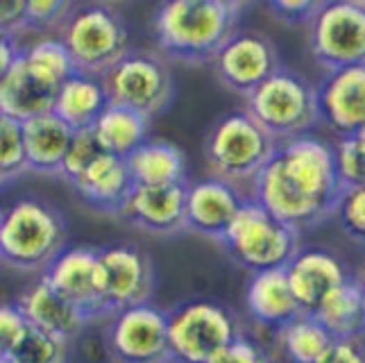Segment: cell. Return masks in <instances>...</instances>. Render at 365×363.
Wrapping results in <instances>:
<instances>
[{
  "label": "cell",
  "mask_w": 365,
  "mask_h": 363,
  "mask_svg": "<svg viewBox=\"0 0 365 363\" xmlns=\"http://www.w3.org/2000/svg\"><path fill=\"white\" fill-rule=\"evenodd\" d=\"M343 191L334 143L304 134L279 143L252 186L250 200L282 223L304 232L336 216Z\"/></svg>",
  "instance_id": "cell-1"
},
{
  "label": "cell",
  "mask_w": 365,
  "mask_h": 363,
  "mask_svg": "<svg viewBox=\"0 0 365 363\" xmlns=\"http://www.w3.org/2000/svg\"><path fill=\"white\" fill-rule=\"evenodd\" d=\"M241 0H163L153 14L159 53L188 66H209L230 36L241 30Z\"/></svg>",
  "instance_id": "cell-2"
},
{
  "label": "cell",
  "mask_w": 365,
  "mask_h": 363,
  "mask_svg": "<svg viewBox=\"0 0 365 363\" xmlns=\"http://www.w3.org/2000/svg\"><path fill=\"white\" fill-rule=\"evenodd\" d=\"M68 245L66 214L39 195H21L0 214V261L9 270L43 277Z\"/></svg>",
  "instance_id": "cell-3"
},
{
  "label": "cell",
  "mask_w": 365,
  "mask_h": 363,
  "mask_svg": "<svg viewBox=\"0 0 365 363\" xmlns=\"http://www.w3.org/2000/svg\"><path fill=\"white\" fill-rule=\"evenodd\" d=\"M78 73L57 36H39L23 46V55L0 80V116L30 121L55 109L61 84Z\"/></svg>",
  "instance_id": "cell-4"
},
{
  "label": "cell",
  "mask_w": 365,
  "mask_h": 363,
  "mask_svg": "<svg viewBox=\"0 0 365 363\" xmlns=\"http://www.w3.org/2000/svg\"><path fill=\"white\" fill-rule=\"evenodd\" d=\"M277 148L279 143L245 109H232L211 123L202 153L211 178L234 184L250 198Z\"/></svg>",
  "instance_id": "cell-5"
},
{
  "label": "cell",
  "mask_w": 365,
  "mask_h": 363,
  "mask_svg": "<svg viewBox=\"0 0 365 363\" xmlns=\"http://www.w3.org/2000/svg\"><path fill=\"white\" fill-rule=\"evenodd\" d=\"M57 39L66 46L75 68L86 75H103L128 53L130 25L114 3H73Z\"/></svg>",
  "instance_id": "cell-6"
},
{
  "label": "cell",
  "mask_w": 365,
  "mask_h": 363,
  "mask_svg": "<svg viewBox=\"0 0 365 363\" xmlns=\"http://www.w3.org/2000/svg\"><path fill=\"white\" fill-rule=\"evenodd\" d=\"M245 111L277 143L311 134L322 121L318 84L291 66H279L245 100Z\"/></svg>",
  "instance_id": "cell-7"
},
{
  "label": "cell",
  "mask_w": 365,
  "mask_h": 363,
  "mask_svg": "<svg viewBox=\"0 0 365 363\" xmlns=\"http://www.w3.org/2000/svg\"><path fill=\"white\" fill-rule=\"evenodd\" d=\"M175 363H209L225 345L245 334L243 320L220 300L191 297L166 309Z\"/></svg>",
  "instance_id": "cell-8"
},
{
  "label": "cell",
  "mask_w": 365,
  "mask_h": 363,
  "mask_svg": "<svg viewBox=\"0 0 365 363\" xmlns=\"http://www.w3.org/2000/svg\"><path fill=\"white\" fill-rule=\"evenodd\" d=\"M238 268L252 272L286 268L302 247V232L247 200L220 243Z\"/></svg>",
  "instance_id": "cell-9"
},
{
  "label": "cell",
  "mask_w": 365,
  "mask_h": 363,
  "mask_svg": "<svg viewBox=\"0 0 365 363\" xmlns=\"http://www.w3.org/2000/svg\"><path fill=\"white\" fill-rule=\"evenodd\" d=\"M100 80L111 105L134 109L150 121L166 114L178 93L168 59L148 48H130Z\"/></svg>",
  "instance_id": "cell-10"
},
{
  "label": "cell",
  "mask_w": 365,
  "mask_h": 363,
  "mask_svg": "<svg viewBox=\"0 0 365 363\" xmlns=\"http://www.w3.org/2000/svg\"><path fill=\"white\" fill-rule=\"evenodd\" d=\"M307 44L324 73L365 66V0H322L307 25Z\"/></svg>",
  "instance_id": "cell-11"
},
{
  "label": "cell",
  "mask_w": 365,
  "mask_h": 363,
  "mask_svg": "<svg viewBox=\"0 0 365 363\" xmlns=\"http://www.w3.org/2000/svg\"><path fill=\"white\" fill-rule=\"evenodd\" d=\"M105 341L116 363H175L168 341L166 309L141 305L123 309L105 324Z\"/></svg>",
  "instance_id": "cell-12"
},
{
  "label": "cell",
  "mask_w": 365,
  "mask_h": 363,
  "mask_svg": "<svg viewBox=\"0 0 365 363\" xmlns=\"http://www.w3.org/2000/svg\"><path fill=\"white\" fill-rule=\"evenodd\" d=\"M279 66H284L279 48L266 32L255 28L236 30L209 64L213 78L243 100Z\"/></svg>",
  "instance_id": "cell-13"
},
{
  "label": "cell",
  "mask_w": 365,
  "mask_h": 363,
  "mask_svg": "<svg viewBox=\"0 0 365 363\" xmlns=\"http://www.w3.org/2000/svg\"><path fill=\"white\" fill-rule=\"evenodd\" d=\"M43 280L91 322L109 318L107 272L100 245H68L43 272Z\"/></svg>",
  "instance_id": "cell-14"
},
{
  "label": "cell",
  "mask_w": 365,
  "mask_h": 363,
  "mask_svg": "<svg viewBox=\"0 0 365 363\" xmlns=\"http://www.w3.org/2000/svg\"><path fill=\"white\" fill-rule=\"evenodd\" d=\"M100 259L107 272L109 318L123 309L150 305L157 289V272L150 255L132 241L100 245Z\"/></svg>",
  "instance_id": "cell-15"
},
{
  "label": "cell",
  "mask_w": 365,
  "mask_h": 363,
  "mask_svg": "<svg viewBox=\"0 0 365 363\" xmlns=\"http://www.w3.org/2000/svg\"><path fill=\"white\" fill-rule=\"evenodd\" d=\"M247 195L218 178H200L186 184V232L222 243Z\"/></svg>",
  "instance_id": "cell-16"
},
{
  "label": "cell",
  "mask_w": 365,
  "mask_h": 363,
  "mask_svg": "<svg viewBox=\"0 0 365 363\" xmlns=\"http://www.w3.org/2000/svg\"><path fill=\"white\" fill-rule=\"evenodd\" d=\"M118 218L130 227L157 239L186 232V184L134 186Z\"/></svg>",
  "instance_id": "cell-17"
},
{
  "label": "cell",
  "mask_w": 365,
  "mask_h": 363,
  "mask_svg": "<svg viewBox=\"0 0 365 363\" xmlns=\"http://www.w3.org/2000/svg\"><path fill=\"white\" fill-rule=\"evenodd\" d=\"M286 275L302 314H316L329 293L351 277L345 261L334 250L320 245L299 247L286 266Z\"/></svg>",
  "instance_id": "cell-18"
},
{
  "label": "cell",
  "mask_w": 365,
  "mask_h": 363,
  "mask_svg": "<svg viewBox=\"0 0 365 363\" xmlns=\"http://www.w3.org/2000/svg\"><path fill=\"white\" fill-rule=\"evenodd\" d=\"M318 105L322 123L336 136H347L365 128V66L336 68L318 82Z\"/></svg>",
  "instance_id": "cell-19"
},
{
  "label": "cell",
  "mask_w": 365,
  "mask_h": 363,
  "mask_svg": "<svg viewBox=\"0 0 365 363\" xmlns=\"http://www.w3.org/2000/svg\"><path fill=\"white\" fill-rule=\"evenodd\" d=\"M16 305L30 320V324L66 343H78L82 334L91 327V320L64 295H59L43 277H34L25 289L14 297Z\"/></svg>",
  "instance_id": "cell-20"
},
{
  "label": "cell",
  "mask_w": 365,
  "mask_h": 363,
  "mask_svg": "<svg viewBox=\"0 0 365 363\" xmlns=\"http://www.w3.org/2000/svg\"><path fill=\"white\" fill-rule=\"evenodd\" d=\"M134 186L136 184L130 173L128 159L105 153L71 184V189L96 214L118 216Z\"/></svg>",
  "instance_id": "cell-21"
},
{
  "label": "cell",
  "mask_w": 365,
  "mask_h": 363,
  "mask_svg": "<svg viewBox=\"0 0 365 363\" xmlns=\"http://www.w3.org/2000/svg\"><path fill=\"white\" fill-rule=\"evenodd\" d=\"M245 309L259 327L279 329L302 314L286 268L252 272L245 284Z\"/></svg>",
  "instance_id": "cell-22"
},
{
  "label": "cell",
  "mask_w": 365,
  "mask_h": 363,
  "mask_svg": "<svg viewBox=\"0 0 365 363\" xmlns=\"http://www.w3.org/2000/svg\"><path fill=\"white\" fill-rule=\"evenodd\" d=\"M23 139L28 150L30 173L61 178L64 159L75 139V130L61 121L55 111L34 116L23 123Z\"/></svg>",
  "instance_id": "cell-23"
},
{
  "label": "cell",
  "mask_w": 365,
  "mask_h": 363,
  "mask_svg": "<svg viewBox=\"0 0 365 363\" xmlns=\"http://www.w3.org/2000/svg\"><path fill=\"white\" fill-rule=\"evenodd\" d=\"M128 166L138 186H175L188 184L186 153L168 139H150L128 157Z\"/></svg>",
  "instance_id": "cell-24"
},
{
  "label": "cell",
  "mask_w": 365,
  "mask_h": 363,
  "mask_svg": "<svg viewBox=\"0 0 365 363\" xmlns=\"http://www.w3.org/2000/svg\"><path fill=\"white\" fill-rule=\"evenodd\" d=\"M107 105L109 98L103 80L78 71L61 84L53 111L64 123H68L75 132H82L93 128Z\"/></svg>",
  "instance_id": "cell-25"
},
{
  "label": "cell",
  "mask_w": 365,
  "mask_h": 363,
  "mask_svg": "<svg viewBox=\"0 0 365 363\" xmlns=\"http://www.w3.org/2000/svg\"><path fill=\"white\" fill-rule=\"evenodd\" d=\"M150 125L153 121L148 116L109 103L91 130L107 155L128 159L150 139Z\"/></svg>",
  "instance_id": "cell-26"
},
{
  "label": "cell",
  "mask_w": 365,
  "mask_h": 363,
  "mask_svg": "<svg viewBox=\"0 0 365 363\" xmlns=\"http://www.w3.org/2000/svg\"><path fill=\"white\" fill-rule=\"evenodd\" d=\"M313 316L324 324L331 339H365V297L356 275L331 291Z\"/></svg>",
  "instance_id": "cell-27"
},
{
  "label": "cell",
  "mask_w": 365,
  "mask_h": 363,
  "mask_svg": "<svg viewBox=\"0 0 365 363\" xmlns=\"http://www.w3.org/2000/svg\"><path fill=\"white\" fill-rule=\"evenodd\" d=\"M274 349L284 363H318L334 343L331 334L313 314H299L272 332Z\"/></svg>",
  "instance_id": "cell-28"
},
{
  "label": "cell",
  "mask_w": 365,
  "mask_h": 363,
  "mask_svg": "<svg viewBox=\"0 0 365 363\" xmlns=\"http://www.w3.org/2000/svg\"><path fill=\"white\" fill-rule=\"evenodd\" d=\"M68 357L71 343L34 327V324L21 339V343H16L9 352L0 354V359L7 363H68Z\"/></svg>",
  "instance_id": "cell-29"
},
{
  "label": "cell",
  "mask_w": 365,
  "mask_h": 363,
  "mask_svg": "<svg viewBox=\"0 0 365 363\" xmlns=\"http://www.w3.org/2000/svg\"><path fill=\"white\" fill-rule=\"evenodd\" d=\"M0 145H3L0 148V178H3V191H7L21 180V175L30 173L21 121L0 116Z\"/></svg>",
  "instance_id": "cell-30"
},
{
  "label": "cell",
  "mask_w": 365,
  "mask_h": 363,
  "mask_svg": "<svg viewBox=\"0 0 365 363\" xmlns=\"http://www.w3.org/2000/svg\"><path fill=\"white\" fill-rule=\"evenodd\" d=\"M334 155L338 175L345 186L365 182V128L354 134L338 136L334 141Z\"/></svg>",
  "instance_id": "cell-31"
},
{
  "label": "cell",
  "mask_w": 365,
  "mask_h": 363,
  "mask_svg": "<svg viewBox=\"0 0 365 363\" xmlns=\"http://www.w3.org/2000/svg\"><path fill=\"white\" fill-rule=\"evenodd\" d=\"M336 220L351 241L365 245V182L345 186L336 209Z\"/></svg>",
  "instance_id": "cell-32"
},
{
  "label": "cell",
  "mask_w": 365,
  "mask_h": 363,
  "mask_svg": "<svg viewBox=\"0 0 365 363\" xmlns=\"http://www.w3.org/2000/svg\"><path fill=\"white\" fill-rule=\"evenodd\" d=\"M103 155H105V150H103V145H100V141L96 139L93 130L75 132V139H73V143L68 148V155L64 159V168H61V180L73 184Z\"/></svg>",
  "instance_id": "cell-33"
},
{
  "label": "cell",
  "mask_w": 365,
  "mask_h": 363,
  "mask_svg": "<svg viewBox=\"0 0 365 363\" xmlns=\"http://www.w3.org/2000/svg\"><path fill=\"white\" fill-rule=\"evenodd\" d=\"M71 7L68 0H28V34L57 36Z\"/></svg>",
  "instance_id": "cell-34"
},
{
  "label": "cell",
  "mask_w": 365,
  "mask_h": 363,
  "mask_svg": "<svg viewBox=\"0 0 365 363\" xmlns=\"http://www.w3.org/2000/svg\"><path fill=\"white\" fill-rule=\"evenodd\" d=\"M209 363H279V359L245 332L230 345H225Z\"/></svg>",
  "instance_id": "cell-35"
},
{
  "label": "cell",
  "mask_w": 365,
  "mask_h": 363,
  "mask_svg": "<svg viewBox=\"0 0 365 363\" xmlns=\"http://www.w3.org/2000/svg\"><path fill=\"white\" fill-rule=\"evenodd\" d=\"M30 327L32 324L16 305V300L3 302V307H0V354L9 352L16 343H21Z\"/></svg>",
  "instance_id": "cell-36"
},
{
  "label": "cell",
  "mask_w": 365,
  "mask_h": 363,
  "mask_svg": "<svg viewBox=\"0 0 365 363\" xmlns=\"http://www.w3.org/2000/svg\"><path fill=\"white\" fill-rule=\"evenodd\" d=\"M322 0H268V9L288 25H309Z\"/></svg>",
  "instance_id": "cell-37"
},
{
  "label": "cell",
  "mask_w": 365,
  "mask_h": 363,
  "mask_svg": "<svg viewBox=\"0 0 365 363\" xmlns=\"http://www.w3.org/2000/svg\"><path fill=\"white\" fill-rule=\"evenodd\" d=\"M0 32L19 41L28 34V0H14L0 7Z\"/></svg>",
  "instance_id": "cell-38"
},
{
  "label": "cell",
  "mask_w": 365,
  "mask_h": 363,
  "mask_svg": "<svg viewBox=\"0 0 365 363\" xmlns=\"http://www.w3.org/2000/svg\"><path fill=\"white\" fill-rule=\"evenodd\" d=\"M318 363H365V339H334Z\"/></svg>",
  "instance_id": "cell-39"
},
{
  "label": "cell",
  "mask_w": 365,
  "mask_h": 363,
  "mask_svg": "<svg viewBox=\"0 0 365 363\" xmlns=\"http://www.w3.org/2000/svg\"><path fill=\"white\" fill-rule=\"evenodd\" d=\"M23 46L25 44H21L19 39H11V36H3L0 39V73L5 75L21 59Z\"/></svg>",
  "instance_id": "cell-40"
},
{
  "label": "cell",
  "mask_w": 365,
  "mask_h": 363,
  "mask_svg": "<svg viewBox=\"0 0 365 363\" xmlns=\"http://www.w3.org/2000/svg\"><path fill=\"white\" fill-rule=\"evenodd\" d=\"M356 280H359V284H361V291H363V297H365V266H363L361 272L356 275Z\"/></svg>",
  "instance_id": "cell-41"
},
{
  "label": "cell",
  "mask_w": 365,
  "mask_h": 363,
  "mask_svg": "<svg viewBox=\"0 0 365 363\" xmlns=\"http://www.w3.org/2000/svg\"><path fill=\"white\" fill-rule=\"evenodd\" d=\"M0 363H7V361H3V359H0Z\"/></svg>",
  "instance_id": "cell-42"
}]
</instances>
